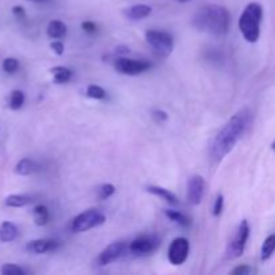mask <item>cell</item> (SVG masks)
I'll return each instance as SVG.
<instances>
[{
    "label": "cell",
    "instance_id": "obj_1",
    "mask_svg": "<svg viewBox=\"0 0 275 275\" xmlns=\"http://www.w3.org/2000/svg\"><path fill=\"white\" fill-rule=\"evenodd\" d=\"M252 124V113L248 108L239 110L232 115L219 130L208 145V156L212 162L218 164L235 148L243 134Z\"/></svg>",
    "mask_w": 275,
    "mask_h": 275
},
{
    "label": "cell",
    "instance_id": "obj_2",
    "mask_svg": "<svg viewBox=\"0 0 275 275\" xmlns=\"http://www.w3.org/2000/svg\"><path fill=\"white\" fill-rule=\"evenodd\" d=\"M192 26L197 31L211 35L213 38H223L228 34L231 15L226 7L219 4H206L194 14Z\"/></svg>",
    "mask_w": 275,
    "mask_h": 275
},
{
    "label": "cell",
    "instance_id": "obj_3",
    "mask_svg": "<svg viewBox=\"0 0 275 275\" xmlns=\"http://www.w3.org/2000/svg\"><path fill=\"white\" fill-rule=\"evenodd\" d=\"M263 17V8L262 6L252 1L248 3L239 17V30L246 42L248 43H257L260 36V23Z\"/></svg>",
    "mask_w": 275,
    "mask_h": 275
},
{
    "label": "cell",
    "instance_id": "obj_4",
    "mask_svg": "<svg viewBox=\"0 0 275 275\" xmlns=\"http://www.w3.org/2000/svg\"><path fill=\"white\" fill-rule=\"evenodd\" d=\"M145 40L149 45L153 51L160 55V57H169L173 51L175 42H173L172 35L168 34L165 31H159V30H149L145 32Z\"/></svg>",
    "mask_w": 275,
    "mask_h": 275
},
{
    "label": "cell",
    "instance_id": "obj_5",
    "mask_svg": "<svg viewBox=\"0 0 275 275\" xmlns=\"http://www.w3.org/2000/svg\"><path fill=\"white\" fill-rule=\"evenodd\" d=\"M105 215H103L99 210L97 208H90L86 210L83 212H81L80 215H77L71 223V229L73 232L81 234V232H86L89 229L96 228L98 226L105 223Z\"/></svg>",
    "mask_w": 275,
    "mask_h": 275
},
{
    "label": "cell",
    "instance_id": "obj_6",
    "mask_svg": "<svg viewBox=\"0 0 275 275\" xmlns=\"http://www.w3.org/2000/svg\"><path fill=\"white\" fill-rule=\"evenodd\" d=\"M250 238V224L247 220H242L239 227L236 229L235 235L231 239L227 247V258L236 259L243 255L246 248L247 241Z\"/></svg>",
    "mask_w": 275,
    "mask_h": 275
},
{
    "label": "cell",
    "instance_id": "obj_7",
    "mask_svg": "<svg viewBox=\"0 0 275 275\" xmlns=\"http://www.w3.org/2000/svg\"><path fill=\"white\" fill-rule=\"evenodd\" d=\"M161 246V239L157 235H141L136 238L128 244V251L137 255V257H143V255H150Z\"/></svg>",
    "mask_w": 275,
    "mask_h": 275
},
{
    "label": "cell",
    "instance_id": "obj_8",
    "mask_svg": "<svg viewBox=\"0 0 275 275\" xmlns=\"http://www.w3.org/2000/svg\"><path fill=\"white\" fill-rule=\"evenodd\" d=\"M115 70L124 75H134L144 74L145 71L150 69V63L144 59H130V58H117L114 62Z\"/></svg>",
    "mask_w": 275,
    "mask_h": 275
},
{
    "label": "cell",
    "instance_id": "obj_9",
    "mask_svg": "<svg viewBox=\"0 0 275 275\" xmlns=\"http://www.w3.org/2000/svg\"><path fill=\"white\" fill-rule=\"evenodd\" d=\"M189 254V242L187 238H176L173 239L171 246L168 248V260L173 266H180L183 264Z\"/></svg>",
    "mask_w": 275,
    "mask_h": 275
},
{
    "label": "cell",
    "instance_id": "obj_10",
    "mask_svg": "<svg viewBox=\"0 0 275 275\" xmlns=\"http://www.w3.org/2000/svg\"><path fill=\"white\" fill-rule=\"evenodd\" d=\"M204 189H206V181L200 175H192L188 178L187 183V200L192 206L200 204L204 196Z\"/></svg>",
    "mask_w": 275,
    "mask_h": 275
},
{
    "label": "cell",
    "instance_id": "obj_11",
    "mask_svg": "<svg viewBox=\"0 0 275 275\" xmlns=\"http://www.w3.org/2000/svg\"><path fill=\"white\" fill-rule=\"evenodd\" d=\"M126 248H128V246H126V243H124V242H113V243H110L109 246H106L102 251L99 252V255H98L97 258L98 266H106V264L115 262L117 259H120L124 255Z\"/></svg>",
    "mask_w": 275,
    "mask_h": 275
},
{
    "label": "cell",
    "instance_id": "obj_12",
    "mask_svg": "<svg viewBox=\"0 0 275 275\" xmlns=\"http://www.w3.org/2000/svg\"><path fill=\"white\" fill-rule=\"evenodd\" d=\"M59 247V242L55 239H35L29 242L27 244V251L32 254H46L52 252Z\"/></svg>",
    "mask_w": 275,
    "mask_h": 275
},
{
    "label": "cell",
    "instance_id": "obj_13",
    "mask_svg": "<svg viewBox=\"0 0 275 275\" xmlns=\"http://www.w3.org/2000/svg\"><path fill=\"white\" fill-rule=\"evenodd\" d=\"M124 16L130 20H143L152 14V7L148 4H133L124 8Z\"/></svg>",
    "mask_w": 275,
    "mask_h": 275
},
{
    "label": "cell",
    "instance_id": "obj_14",
    "mask_svg": "<svg viewBox=\"0 0 275 275\" xmlns=\"http://www.w3.org/2000/svg\"><path fill=\"white\" fill-rule=\"evenodd\" d=\"M146 192L160 197V199L165 200L166 203H169L172 206H178V197L173 192H171L169 189L162 188V187H159V185H149L146 188Z\"/></svg>",
    "mask_w": 275,
    "mask_h": 275
},
{
    "label": "cell",
    "instance_id": "obj_15",
    "mask_svg": "<svg viewBox=\"0 0 275 275\" xmlns=\"http://www.w3.org/2000/svg\"><path fill=\"white\" fill-rule=\"evenodd\" d=\"M39 169V164L31 159H22L20 161H17V164L15 165V172L20 176H29V175L38 172Z\"/></svg>",
    "mask_w": 275,
    "mask_h": 275
},
{
    "label": "cell",
    "instance_id": "obj_16",
    "mask_svg": "<svg viewBox=\"0 0 275 275\" xmlns=\"http://www.w3.org/2000/svg\"><path fill=\"white\" fill-rule=\"evenodd\" d=\"M47 35L51 39H62L67 35V27L61 20H51L47 26Z\"/></svg>",
    "mask_w": 275,
    "mask_h": 275
},
{
    "label": "cell",
    "instance_id": "obj_17",
    "mask_svg": "<svg viewBox=\"0 0 275 275\" xmlns=\"http://www.w3.org/2000/svg\"><path fill=\"white\" fill-rule=\"evenodd\" d=\"M50 71L54 77V82L58 85L67 83L73 78V70L66 67V66H57V67H52Z\"/></svg>",
    "mask_w": 275,
    "mask_h": 275
},
{
    "label": "cell",
    "instance_id": "obj_18",
    "mask_svg": "<svg viewBox=\"0 0 275 275\" xmlns=\"http://www.w3.org/2000/svg\"><path fill=\"white\" fill-rule=\"evenodd\" d=\"M17 227L11 222H3L0 226V241L8 243L16 239Z\"/></svg>",
    "mask_w": 275,
    "mask_h": 275
},
{
    "label": "cell",
    "instance_id": "obj_19",
    "mask_svg": "<svg viewBox=\"0 0 275 275\" xmlns=\"http://www.w3.org/2000/svg\"><path fill=\"white\" fill-rule=\"evenodd\" d=\"M164 213H165V216L169 219L171 222L178 224V226H181V227L188 228V227H191V224H192V220H191L187 215L178 212V211H175V210H164Z\"/></svg>",
    "mask_w": 275,
    "mask_h": 275
},
{
    "label": "cell",
    "instance_id": "obj_20",
    "mask_svg": "<svg viewBox=\"0 0 275 275\" xmlns=\"http://www.w3.org/2000/svg\"><path fill=\"white\" fill-rule=\"evenodd\" d=\"M32 216H34V222L36 226H46L50 220V212H49V208L46 206H39L34 207L32 210Z\"/></svg>",
    "mask_w": 275,
    "mask_h": 275
},
{
    "label": "cell",
    "instance_id": "obj_21",
    "mask_svg": "<svg viewBox=\"0 0 275 275\" xmlns=\"http://www.w3.org/2000/svg\"><path fill=\"white\" fill-rule=\"evenodd\" d=\"M275 251V234H271L264 239L262 248H260V259L262 262L269 260Z\"/></svg>",
    "mask_w": 275,
    "mask_h": 275
},
{
    "label": "cell",
    "instance_id": "obj_22",
    "mask_svg": "<svg viewBox=\"0 0 275 275\" xmlns=\"http://www.w3.org/2000/svg\"><path fill=\"white\" fill-rule=\"evenodd\" d=\"M32 203V197L29 195H10L6 199V206L12 208H20V207L29 206Z\"/></svg>",
    "mask_w": 275,
    "mask_h": 275
},
{
    "label": "cell",
    "instance_id": "obj_23",
    "mask_svg": "<svg viewBox=\"0 0 275 275\" xmlns=\"http://www.w3.org/2000/svg\"><path fill=\"white\" fill-rule=\"evenodd\" d=\"M115 194V187L113 184L106 183L99 185L97 188V196L99 200H106Z\"/></svg>",
    "mask_w": 275,
    "mask_h": 275
},
{
    "label": "cell",
    "instance_id": "obj_24",
    "mask_svg": "<svg viewBox=\"0 0 275 275\" xmlns=\"http://www.w3.org/2000/svg\"><path fill=\"white\" fill-rule=\"evenodd\" d=\"M24 103V93L22 90H14L10 96V108L12 110H19Z\"/></svg>",
    "mask_w": 275,
    "mask_h": 275
},
{
    "label": "cell",
    "instance_id": "obj_25",
    "mask_svg": "<svg viewBox=\"0 0 275 275\" xmlns=\"http://www.w3.org/2000/svg\"><path fill=\"white\" fill-rule=\"evenodd\" d=\"M86 96L93 99H105L106 98V90L98 85H89L86 89Z\"/></svg>",
    "mask_w": 275,
    "mask_h": 275
},
{
    "label": "cell",
    "instance_id": "obj_26",
    "mask_svg": "<svg viewBox=\"0 0 275 275\" xmlns=\"http://www.w3.org/2000/svg\"><path fill=\"white\" fill-rule=\"evenodd\" d=\"M1 274L3 275H24L26 270L22 269L20 266L14 263H6L1 267Z\"/></svg>",
    "mask_w": 275,
    "mask_h": 275
},
{
    "label": "cell",
    "instance_id": "obj_27",
    "mask_svg": "<svg viewBox=\"0 0 275 275\" xmlns=\"http://www.w3.org/2000/svg\"><path fill=\"white\" fill-rule=\"evenodd\" d=\"M19 69V61L16 58H6L3 62V70L8 74H14Z\"/></svg>",
    "mask_w": 275,
    "mask_h": 275
},
{
    "label": "cell",
    "instance_id": "obj_28",
    "mask_svg": "<svg viewBox=\"0 0 275 275\" xmlns=\"http://www.w3.org/2000/svg\"><path fill=\"white\" fill-rule=\"evenodd\" d=\"M224 210V196L222 194H218L215 200H213L212 206V215L213 216H220V213L223 212Z\"/></svg>",
    "mask_w": 275,
    "mask_h": 275
},
{
    "label": "cell",
    "instance_id": "obj_29",
    "mask_svg": "<svg viewBox=\"0 0 275 275\" xmlns=\"http://www.w3.org/2000/svg\"><path fill=\"white\" fill-rule=\"evenodd\" d=\"M150 115H152V118H153L156 122H159V124H162V122H165V121L168 120V113L161 109L152 110Z\"/></svg>",
    "mask_w": 275,
    "mask_h": 275
},
{
    "label": "cell",
    "instance_id": "obj_30",
    "mask_svg": "<svg viewBox=\"0 0 275 275\" xmlns=\"http://www.w3.org/2000/svg\"><path fill=\"white\" fill-rule=\"evenodd\" d=\"M254 269H252L251 266H248V264H241V266H238L235 267L234 270H231V274L234 275H248L251 274Z\"/></svg>",
    "mask_w": 275,
    "mask_h": 275
},
{
    "label": "cell",
    "instance_id": "obj_31",
    "mask_svg": "<svg viewBox=\"0 0 275 275\" xmlns=\"http://www.w3.org/2000/svg\"><path fill=\"white\" fill-rule=\"evenodd\" d=\"M82 30L90 35L96 34L97 32V24L94 23V22H90V20H86V22L82 23Z\"/></svg>",
    "mask_w": 275,
    "mask_h": 275
},
{
    "label": "cell",
    "instance_id": "obj_32",
    "mask_svg": "<svg viewBox=\"0 0 275 275\" xmlns=\"http://www.w3.org/2000/svg\"><path fill=\"white\" fill-rule=\"evenodd\" d=\"M50 47H51V50L57 55H63V52H65V45H63L61 40H54L51 45H50Z\"/></svg>",
    "mask_w": 275,
    "mask_h": 275
},
{
    "label": "cell",
    "instance_id": "obj_33",
    "mask_svg": "<svg viewBox=\"0 0 275 275\" xmlns=\"http://www.w3.org/2000/svg\"><path fill=\"white\" fill-rule=\"evenodd\" d=\"M12 14L17 17V19H24L26 17V11H24L23 7L15 6L12 8Z\"/></svg>",
    "mask_w": 275,
    "mask_h": 275
},
{
    "label": "cell",
    "instance_id": "obj_34",
    "mask_svg": "<svg viewBox=\"0 0 275 275\" xmlns=\"http://www.w3.org/2000/svg\"><path fill=\"white\" fill-rule=\"evenodd\" d=\"M114 50H115V52H117V54H128V52L130 51V50H129V47H128V46H117Z\"/></svg>",
    "mask_w": 275,
    "mask_h": 275
},
{
    "label": "cell",
    "instance_id": "obj_35",
    "mask_svg": "<svg viewBox=\"0 0 275 275\" xmlns=\"http://www.w3.org/2000/svg\"><path fill=\"white\" fill-rule=\"evenodd\" d=\"M29 1H32V3H47V1H50V0H29Z\"/></svg>",
    "mask_w": 275,
    "mask_h": 275
},
{
    "label": "cell",
    "instance_id": "obj_36",
    "mask_svg": "<svg viewBox=\"0 0 275 275\" xmlns=\"http://www.w3.org/2000/svg\"><path fill=\"white\" fill-rule=\"evenodd\" d=\"M178 3H188V1H191V0H176Z\"/></svg>",
    "mask_w": 275,
    "mask_h": 275
},
{
    "label": "cell",
    "instance_id": "obj_37",
    "mask_svg": "<svg viewBox=\"0 0 275 275\" xmlns=\"http://www.w3.org/2000/svg\"><path fill=\"white\" fill-rule=\"evenodd\" d=\"M271 149L273 150H275V141L273 144H271Z\"/></svg>",
    "mask_w": 275,
    "mask_h": 275
}]
</instances>
